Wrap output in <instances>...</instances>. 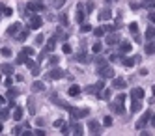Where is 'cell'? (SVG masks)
Masks as SVG:
<instances>
[{
    "label": "cell",
    "mask_w": 155,
    "mask_h": 136,
    "mask_svg": "<svg viewBox=\"0 0 155 136\" xmlns=\"http://www.w3.org/2000/svg\"><path fill=\"white\" fill-rule=\"evenodd\" d=\"M2 13H4V6H2V4H0V15H2Z\"/></svg>",
    "instance_id": "94428289"
},
{
    "label": "cell",
    "mask_w": 155,
    "mask_h": 136,
    "mask_svg": "<svg viewBox=\"0 0 155 136\" xmlns=\"http://www.w3.org/2000/svg\"><path fill=\"white\" fill-rule=\"evenodd\" d=\"M151 92H153V95H155V86H153V88H151Z\"/></svg>",
    "instance_id": "03108f58"
},
{
    "label": "cell",
    "mask_w": 155,
    "mask_h": 136,
    "mask_svg": "<svg viewBox=\"0 0 155 136\" xmlns=\"http://www.w3.org/2000/svg\"><path fill=\"white\" fill-rule=\"evenodd\" d=\"M69 112H71V118L73 119H79V118H88V114H90V112H88L86 108H69Z\"/></svg>",
    "instance_id": "277c9868"
},
{
    "label": "cell",
    "mask_w": 155,
    "mask_h": 136,
    "mask_svg": "<svg viewBox=\"0 0 155 136\" xmlns=\"http://www.w3.org/2000/svg\"><path fill=\"white\" fill-rule=\"evenodd\" d=\"M12 82H13L12 78H9V76H6V82H4V84H6V88H12Z\"/></svg>",
    "instance_id": "f5cc1de1"
},
{
    "label": "cell",
    "mask_w": 155,
    "mask_h": 136,
    "mask_svg": "<svg viewBox=\"0 0 155 136\" xmlns=\"http://www.w3.org/2000/svg\"><path fill=\"white\" fill-rule=\"evenodd\" d=\"M32 89H34V92H43V89H45V84L39 82V80H36L34 84H32Z\"/></svg>",
    "instance_id": "44dd1931"
},
{
    "label": "cell",
    "mask_w": 155,
    "mask_h": 136,
    "mask_svg": "<svg viewBox=\"0 0 155 136\" xmlns=\"http://www.w3.org/2000/svg\"><path fill=\"white\" fill-rule=\"evenodd\" d=\"M54 45H56V39H54V37H52V39H49V41H47V45H45V52H51V50L54 49Z\"/></svg>",
    "instance_id": "484cf974"
},
{
    "label": "cell",
    "mask_w": 155,
    "mask_h": 136,
    "mask_svg": "<svg viewBox=\"0 0 155 136\" xmlns=\"http://www.w3.org/2000/svg\"><path fill=\"white\" fill-rule=\"evenodd\" d=\"M26 37H28V28H25L23 32H19L17 36H15V39H17L19 43H23V41H26Z\"/></svg>",
    "instance_id": "e0dca14e"
},
{
    "label": "cell",
    "mask_w": 155,
    "mask_h": 136,
    "mask_svg": "<svg viewBox=\"0 0 155 136\" xmlns=\"http://www.w3.org/2000/svg\"><path fill=\"white\" fill-rule=\"evenodd\" d=\"M105 2H107V4H110V2H116V0H105Z\"/></svg>",
    "instance_id": "e7e4bbea"
},
{
    "label": "cell",
    "mask_w": 155,
    "mask_h": 136,
    "mask_svg": "<svg viewBox=\"0 0 155 136\" xmlns=\"http://www.w3.org/2000/svg\"><path fill=\"white\" fill-rule=\"evenodd\" d=\"M146 54H155V43L146 45Z\"/></svg>",
    "instance_id": "d590c367"
},
{
    "label": "cell",
    "mask_w": 155,
    "mask_h": 136,
    "mask_svg": "<svg viewBox=\"0 0 155 136\" xmlns=\"http://www.w3.org/2000/svg\"><path fill=\"white\" fill-rule=\"evenodd\" d=\"M150 123H151V127H155V116L151 114V118H150Z\"/></svg>",
    "instance_id": "680465c9"
},
{
    "label": "cell",
    "mask_w": 155,
    "mask_h": 136,
    "mask_svg": "<svg viewBox=\"0 0 155 136\" xmlns=\"http://www.w3.org/2000/svg\"><path fill=\"white\" fill-rule=\"evenodd\" d=\"M0 84H2V76H0Z\"/></svg>",
    "instance_id": "003e7915"
},
{
    "label": "cell",
    "mask_w": 155,
    "mask_h": 136,
    "mask_svg": "<svg viewBox=\"0 0 155 136\" xmlns=\"http://www.w3.org/2000/svg\"><path fill=\"white\" fill-rule=\"evenodd\" d=\"M101 89H103V80H99L97 84L88 86V88H86V93H90V95H99V93H101Z\"/></svg>",
    "instance_id": "52a82bcc"
},
{
    "label": "cell",
    "mask_w": 155,
    "mask_h": 136,
    "mask_svg": "<svg viewBox=\"0 0 155 136\" xmlns=\"http://www.w3.org/2000/svg\"><path fill=\"white\" fill-rule=\"evenodd\" d=\"M0 71H2V75L9 76V75H13V65H9V63H2V65H0Z\"/></svg>",
    "instance_id": "5bb4252c"
},
{
    "label": "cell",
    "mask_w": 155,
    "mask_h": 136,
    "mask_svg": "<svg viewBox=\"0 0 155 136\" xmlns=\"http://www.w3.org/2000/svg\"><path fill=\"white\" fill-rule=\"evenodd\" d=\"M60 22L68 26V22H69V21H68V13H62V15H60Z\"/></svg>",
    "instance_id": "b9f144b4"
},
{
    "label": "cell",
    "mask_w": 155,
    "mask_h": 136,
    "mask_svg": "<svg viewBox=\"0 0 155 136\" xmlns=\"http://www.w3.org/2000/svg\"><path fill=\"white\" fill-rule=\"evenodd\" d=\"M131 50V43L129 41H120V52L121 54H127Z\"/></svg>",
    "instance_id": "9a60e30c"
},
{
    "label": "cell",
    "mask_w": 155,
    "mask_h": 136,
    "mask_svg": "<svg viewBox=\"0 0 155 136\" xmlns=\"http://www.w3.org/2000/svg\"><path fill=\"white\" fill-rule=\"evenodd\" d=\"M12 13H13V11H12V8H4V15H6V17H9Z\"/></svg>",
    "instance_id": "816d5d0a"
},
{
    "label": "cell",
    "mask_w": 155,
    "mask_h": 136,
    "mask_svg": "<svg viewBox=\"0 0 155 136\" xmlns=\"http://www.w3.org/2000/svg\"><path fill=\"white\" fill-rule=\"evenodd\" d=\"M30 71H32V75H34V76H38V75L41 73V69H39V67H38V65H34V67H32V69H30Z\"/></svg>",
    "instance_id": "f6af8a7d"
},
{
    "label": "cell",
    "mask_w": 155,
    "mask_h": 136,
    "mask_svg": "<svg viewBox=\"0 0 155 136\" xmlns=\"http://www.w3.org/2000/svg\"><path fill=\"white\" fill-rule=\"evenodd\" d=\"M135 41H137V43H140V41H142V37L138 36V34H135Z\"/></svg>",
    "instance_id": "91938a15"
},
{
    "label": "cell",
    "mask_w": 155,
    "mask_h": 136,
    "mask_svg": "<svg viewBox=\"0 0 155 136\" xmlns=\"http://www.w3.org/2000/svg\"><path fill=\"white\" fill-rule=\"evenodd\" d=\"M34 134H36V136H45V132H43L41 129H38V131H34Z\"/></svg>",
    "instance_id": "9f6ffc18"
},
{
    "label": "cell",
    "mask_w": 155,
    "mask_h": 136,
    "mask_svg": "<svg viewBox=\"0 0 155 136\" xmlns=\"http://www.w3.org/2000/svg\"><path fill=\"white\" fill-rule=\"evenodd\" d=\"M142 8H148V9H155V0H142Z\"/></svg>",
    "instance_id": "cb8c5ba5"
},
{
    "label": "cell",
    "mask_w": 155,
    "mask_h": 136,
    "mask_svg": "<svg viewBox=\"0 0 155 136\" xmlns=\"http://www.w3.org/2000/svg\"><path fill=\"white\" fill-rule=\"evenodd\" d=\"M26 9L32 11V13H36V11H43V9H45V6L41 4V0H30L28 6H26Z\"/></svg>",
    "instance_id": "8992f818"
},
{
    "label": "cell",
    "mask_w": 155,
    "mask_h": 136,
    "mask_svg": "<svg viewBox=\"0 0 155 136\" xmlns=\"http://www.w3.org/2000/svg\"><path fill=\"white\" fill-rule=\"evenodd\" d=\"M62 50H64L65 54H71V47H69L68 43H64V47H62Z\"/></svg>",
    "instance_id": "7dc6e473"
},
{
    "label": "cell",
    "mask_w": 155,
    "mask_h": 136,
    "mask_svg": "<svg viewBox=\"0 0 155 136\" xmlns=\"http://www.w3.org/2000/svg\"><path fill=\"white\" fill-rule=\"evenodd\" d=\"M41 24H43V19L39 17V15H32L30 17V28H41Z\"/></svg>",
    "instance_id": "30bf717a"
},
{
    "label": "cell",
    "mask_w": 155,
    "mask_h": 136,
    "mask_svg": "<svg viewBox=\"0 0 155 136\" xmlns=\"http://www.w3.org/2000/svg\"><path fill=\"white\" fill-rule=\"evenodd\" d=\"M58 62H60V56H56V54L49 56V65H56Z\"/></svg>",
    "instance_id": "d6a6232c"
},
{
    "label": "cell",
    "mask_w": 155,
    "mask_h": 136,
    "mask_svg": "<svg viewBox=\"0 0 155 136\" xmlns=\"http://www.w3.org/2000/svg\"><path fill=\"white\" fill-rule=\"evenodd\" d=\"M23 52H25L26 56H34V52H36V50L32 49V47H23Z\"/></svg>",
    "instance_id": "74e56055"
},
{
    "label": "cell",
    "mask_w": 155,
    "mask_h": 136,
    "mask_svg": "<svg viewBox=\"0 0 155 136\" xmlns=\"http://www.w3.org/2000/svg\"><path fill=\"white\" fill-rule=\"evenodd\" d=\"M148 21H150V22H153V24H155V11H151V13L148 15Z\"/></svg>",
    "instance_id": "f907efd6"
},
{
    "label": "cell",
    "mask_w": 155,
    "mask_h": 136,
    "mask_svg": "<svg viewBox=\"0 0 155 136\" xmlns=\"http://www.w3.org/2000/svg\"><path fill=\"white\" fill-rule=\"evenodd\" d=\"M129 30H131L133 34H137V32H138V24H137V22H131V24H129Z\"/></svg>",
    "instance_id": "7bdbcfd3"
},
{
    "label": "cell",
    "mask_w": 155,
    "mask_h": 136,
    "mask_svg": "<svg viewBox=\"0 0 155 136\" xmlns=\"http://www.w3.org/2000/svg\"><path fill=\"white\" fill-rule=\"evenodd\" d=\"M64 125V119H56L54 121V127H62Z\"/></svg>",
    "instance_id": "11a10c76"
},
{
    "label": "cell",
    "mask_w": 155,
    "mask_h": 136,
    "mask_svg": "<svg viewBox=\"0 0 155 136\" xmlns=\"http://www.w3.org/2000/svg\"><path fill=\"white\" fill-rule=\"evenodd\" d=\"M4 131V125H2V121H0V132H2Z\"/></svg>",
    "instance_id": "be15d7a7"
},
{
    "label": "cell",
    "mask_w": 155,
    "mask_h": 136,
    "mask_svg": "<svg viewBox=\"0 0 155 136\" xmlns=\"http://www.w3.org/2000/svg\"><path fill=\"white\" fill-rule=\"evenodd\" d=\"M116 43H120V36L110 32V36H107V45H108V47H112V45H116Z\"/></svg>",
    "instance_id": "4fadbf2b"
},
{
    "label": "cell",
    "mask_w": 155,
    "mask_h": 136,
    "mask_svg": "<svg viewBox=\"0 0 155 136\" xmlns=\"http://www.w3.org/2000/svg\"><path fill=\"white\" fill-rule=\"evenodd\" d=\"M110 19H112V9H110V8H105V9H101V11H99V21H110Z\"/></svg>",
    "instance_id": "9c48e42d"
},
{
    "label": "cell",
    "mask_w": 155,
    "mask_h": 136,
    "mask_svg": "<svg viewBox=\"0 0 155 136\" xmlns=\"http://www.w3.org/2000/svg\"><path fill=\"white\" fill-rule=\"evenodd\" d=\"M71 132H73V134H82L84 129H82L81 123H73V125H71Z\"/></svg>",
    "instance_id": "ffe728a7"
},
{
    "label": "cell",
    "mask_w": 155,
    "mask_h": 136,
    "mask_svg": "<svg viewBox=\"0 0 155 136\" xmlns=\"http://www.w3.org/2000/svg\"><path fill=\"white\" fill-rule=\"evenodd\" d=\"M12 132H13V134H23V127H21V125H17V127H15Z\"/></svg>",
    "instance_id": "681fc988"
},
{
    "label": "cell",
    "mask_w": 155,
    "mask_h": 136,
    "mask_svg": "<svg viewBox=\"0 0 155 136\" xmlns=\"http://www.w3.org/2000/svg\"><path fill=\"white\" fill-rule=\"evenodd\" d=\"M79 93H81V88H79V86H71V88H69V95H71V97H77Z\"/></svg>",
    "instance_id": "f1b7e54d"
},
{
    "label": "cell",
    "mask_w": 155,
    "mask_h": 136,
    "mask_svg": "<svg viewBox=\"0 0 155 136\" xmlns=\"http://www.w3.org/2000/svg\"><path fill=\"white\" fill-rule=\"evenodd\" d=\"M92 50H94V54H99V52H101V43H94Z\"/></svg>",
    "instance_id": "60d3db41"
},
{
    "label": "cell",
    "mask_w": 155,
    "mask_h": 136,
    "mask_svg": "<svg viewBox=\"0 0 155 136\" xmlns=\"http://www.w3.org/2000/svg\"><path fill=\"white\" fill-rule=\"evenodd\" d=\"M90 30H92L90 24H86V22H82V24H81V32H90Z\"/></svg>",
    "instance_id": "ee69618b"
},
{
    "label": "cell",
    "mask_w": 155,
    "mask_h": 136,
    "mask_svg": "<svg viewBox=\"0 0 155 136\" xmlns=\"http://www.w3.org/2000/svg\"><path fill=\"white\" fill-rule=\"evenodd\" d=\"M26 65H28V67H30V69H32V67H34V65H36V63H34V62H32V60H30V58H28V60H26Z\"/></svg>",
    "instance_id": "6f0895ef"
},
{
    "label": "cell",
    "mask_w": 155,
    "mask_h": 136,
    "mask_svg": "<svg viewBox=\"0 0 155 136\" xmlns=\"http://www.w3.org/2000/svg\"><path fill=\"white\" fill-rule=\"evenodd\" d=\"M95 63H97V67H103L105 65V58L103 56H95Z\"/></svg>",
    "instance_id": "8d00e7d4"
},
{
    "label": "cell",
    "mask_w": 155,
    "mask_h": 136,
    "mask_svg": "<svg viewBox=\"0 0 155 136\" xmlns=\"http://www.w3.org/2000/svg\"><path fill=\"white\" fill-rule=\"evenodd\" d=\"M19 32H21V22H13V24L9 26L8 30H6V34H8V36H17Z\"/></svg>",
    "instance_id": "8fae6325"
},
{
    "label": "cell",
    "mask_w": 155,
    "mask_h": 136,
    "mask_svg": "<svg viewBox=\"0 0 155 136\" xmlns=\"http://www.w3.org/2000/svg\"><path fill=\"white\" fill-rule=\"evenodd\" d=\"M97 75L101 78H114V69L110 65H103V67H97Z\"/></svg>",
    "instance_id": "3957f363"
},
{
    "label": "cell",
    "mask_w": 155,
    "mask_h": 136,
    "mask_svg": "<svg viewBox=\"0 0 155 136\" xmlns=\"http://www.w3.org/2000/svg\"><path fill=\"white\" fill-rule=\"evenodd\" d=\"M105 32H107V30H105V26H99V28H95V30H94V34H95V36H103Z\"/></svg>",
    "instance_id": "ab89813d"
},
{
    "label": "cell",
    "mask_w": 155,
    "mask_h": 136,
    "mask_svg": "<svg viewBox=\"0 0 155 136\" xmlns=\"http://www.w3.org/2000/svg\"><path fill=\"white\" fill-rule=\"evenodd\" d=\"M79 60H81V62H88V60H90V58H88L86 54H79Z\"/></svg>",
    "instance_id": "db71d44e"
},
{
    "label": "cell",
    "mask_w": 155,
    "mask_h": 136,
    "mask_svg": "<svg viewBox=\"0 0 155 136\" xmlns=\"http://www.w3.org/2000/svg\"><path fill=\"white\" fill-rule=\"evenodd\" d=\"M28 110L32 114H36V106H34V99H28Z\"/></svg>",
    "instance_id": "f35d334b"
},
{
    "label": "cell",
    "mask_w": 155,
    "mask_h": 136,
    "mask_svg": "<svg viewBox=\"0 0 155 136\" xmlns=\"http://www.w3.org/2000/svg\"><path fill=\"white\" fill-rule=\"evenodd\" d=\"M0 54H2L4 58H9V56H12V49H9V47H2V49H0Z\"/></svg>",
    "instance_id": "4dcf8cb0"
},
{
    "label": "cell",
    "mask_w": 155,
    "mask_h": 136,
    "mask_svg": "<svg viewBox=\"0 0 155 136\" xmlns=\"http://www.w3.org/2000/svg\"><path fill=\"white\" fill-rule=\"evenodd\" d=\"M65 71H62L60 67H52V69L45 75V80H58V78H64Z\"/></svg>",
    "instance_id": "7a4b0ae2"
},
{
    "label": "cell",
    "mask_w": 155,
    "mask_h": 136,
    "mask_svg": "<svg viewBox=\"0 0 155 136\" xmlns=\"http://www.w3.org/2000/svg\"><path fill=\"white\" fill-rule=\"evenodd\" d=\"M88 131H90V134H99L101 132V127H99V123L95 119H90L88 121Z\"/></svg>",
    "instance_id": "ba28073f"
},
{
    "label": "cell",
    "mask_w": 155,
    "mask_h": 136,
    "mask_svg": "<svg viewBox=\"0 0 155 136\" xmlns=\"http://www.w3.org/2000/svg\"><path fill=\"white\" fill-rule=\"evenodd\" d=\"M131 99L142 101V99H144V89H142V88H133V89H131Z\"/></svg>",
    "instance_id": "7c38bea8"
},
{
    "label": "cell",
    "mask_w": 155,
    "mask_h": 136,
    "mask_svg": "<svg viewBox=\"0 0 155 136\" xmlns=\"http://www.w3.org/2000/svg\"><path fill=\"white\" fill-rule=\"evenodd\" d=\"M125 82H127L125 78H114V82H112V84H114L116 89H124V88H125Z\"/></svg>",
    "instance_id": "ac0fdd59"
},
{
    "label": "cell",
    "mask_w": 155,
    "mask_h": 136,
    "mask_svg": "<svg viewBox=\"0 0 155 136\" xmlns=\"http://www.w3.org/2000/svg\"><path fill=\"white\" fill-rule=\"evenodd\" d=\"M51 2H52V6H54V8H58V9H60V8H64L65 0H51Z\"/></svg>",
    "instance_id": "e575fe53"
},
{
    "label": "cell",
    "mask_w": 155,
    "mask_h": 136,
    "mask_svg": "<svg viewBox=\"0 0 155 136\" xmlns=\"http://www.w3.org/2000/svg\"><path fill=\"white\" fill-rule=\"evenodd\" d=\"M43 41H45V37H43L41 34H39V36H36V45H43Z\"/></svg>",
    "instance_id": "c3c4849f"
},
{
    "label": "cell",
    "mask_w": 155,
    "mask_h": 136,
    "mask_svg": "<svg viewBox=\"0 0 155 136\" xmlns=\"http://www.w3.org/2000/svg\"><path fill=\"white\" fill-rule=\"evenodd\" d=\"M17 95H19V89L17 88H8V97L9 99H15Z\"/></svg>",
    "instance_id": "4316f807"
},
{
    "label": "cell",
    "mask_w": 155,
    "mask_h": 136,
    "mask_svg": "<svg viewBox=\"0 0 155 136\" xmlns=\"http://www.w3.org/2000/svg\"><path fill=\"white\" fill-rule=\"evenodd\" d=\"M140 110H142V101L133 99V103H131V112H140Z\"/></svg>",
    "instance_id": "2e32d148"
},
{
    "label": "cell",
    "mask_w": 155,
    "mask_h": 136,
    "mask_svg": "<svg viewBox=\"0 0 155 136\" xmlns=\"http://www.w3.org/2000/svg\"><path fill=\"white\" fill-rule=\"evenodd\" d=\"M103 123H105V125H107V127H110V125H112V118H110V116H105V119H103Z\"/></svg>",
    "instance_id": "bcb514c9"
},
{
    "label": "cell",
    "mask_w": 155,
    "mask_h": 136,
    "mask_svg": "<svg viewBox=\"0 0 155 136\" xmlns=\"http://www.w3.org/2000/svg\"><path fill=\"white\" fill-rule=\"evenodd\" d=\"M124 101H125V95H118L116 97V101L110 106H112V110H114V114H118V116H121L125 112V108H124Z\"/></svg>",
    "instance_id": "6da1fadb"
},
{
    "label": "cell",
    "mask_w": 155,
    "mask_h": 136,
    "mask_svg": "<svg viewBox=\"0 0 155 136\" xmlns=\"http://www.w3.org/2000/svg\"><path fill=\"white\" fill-rule=\"evenodd\" d=\"M26 60H28V56H26L23 50H21V54L17 56V63H26Z\"/></svg>",
    "instance_id": "1f68e13d"
},
{
    "label": "cell",
    "mask_w": 155,
    "mask_h": 136,
    "mask_svg": "<svg viewBox=\"0 0 155 136\" xmlns=\"http://www.w3.org/2000/svg\"><path fill=\"white\" fill-rule=\"evenodd\" d=\"M0 105H4V97L2 95H0Z\"/></svg>",
    "instance_id": "6125c7cd"
},
{
    "label": "cell",
    "mask_w": 155,
    "mask_h": 136,
    "mask_svg": "<svg viewBox=\"0 0 155 136\" xmlns=\"http://www.w3.org/2000/svg\"><path fill=\"white\" fill-rule=\"evenodd\" d=\"M150 118H151V112H150V110H146V112L142 114V118L137 121V125H135V127H137V131H142L144 127H146V123L150 121Z\"/></svg>",
    "instance_id": "5b68a950"
},
{
    "label": "cell",
    "mask_w": 155,
    "mask_h": 136,
    "mask_svg": "<svg viewBox=\"0 0 155 136\" xmlns=\"http://www.w3.org/2000/svg\"><path fill=\"white\" fill-rule=\"evenodd\" d=\"M110 95H112V93H110L108 88H107V89H101V93H99V97H101L103 101H110Z\"/></svg>",
    "instance_id": "7402d4cb"
},
{
    "label": "cell",
    "mask_w": 155,
    "mask_h": 136,
    "mask_svg": "<svg viewBox=\"0 0 155 136\" xmlns=\"http://www.w3.org/2000/svg\"><path fill=\"white\" fill-rule=\"evenodd\" d=\"M146 37H148V39H155V26H150V28L146 30Z\"/></svg>",
    "instance_id": "f546056e"
},
{
    "label": "cell",
    "mask_w": 155,
    "mask_h": 136,
    "mask_svg": "<svg viewBox=\"0 0 155 136\" xmlns=\"http://www.w3.org/2000/svg\"><path fill=\"white\" fill-rule=\"evenodd\" d=\"M23 118H25V110L21 108V106H19V108H15V112H13V119H15V121H21Z\"/></svg>",
    "instance_id": "d6986e66"
},
{
    "label": "cell",
    "mask_w": 155,
    "mask_h": 136,
    "mask_svg": "<svg viewBox=\"0 0 155 136\" xmlns=\"http://www.w3.org/2000/svg\"><path fill=\"white\" fill-rule=\"evenodd\" d=\"M54 39L65 41V39H68V36H65V34H64V30H62V28H58V30H56V36H54Z\"/></svg>",
    "instance_id": "d4e9b609"
},
{
    "label": "cell",
    "mask_w": 155,
    "mask_h": 136,
    "mask_svg": "<svg viewBox=\"0 0 155 136\" xmlns=\"http://www.w3.org/2000/svg\"><path fill=\"white\" fill-rule=\"evenodd\" d=\"M121 63H124L125 67H133L137 62H135V58H124V60H121Z\"/></svg>",
    "instance_id": "83f0119b"
},
{
    "label": "cell",
    "mask_w": 155,
    "mask_h": 136,
    "mask_svg": "<svg viewBox=\"0 0 155 136\" xmlns=\"http://www.w3.org/2000/svg\"><path fill=\"white\" fill-rule=\"evenodd\" d=\"M94 8H95V4H94V2H86V4H84V11H86V13H92Z\"/></svg>",
    "instance_id": "836d02e7"
},
{
    "label": "cell",
    "mask_w": 155,
    "mask_h": 136,
    "mask_svg": "<svg viewBox=\"0 0 155 136\" xmlns=\"http://www.w3.org/2000/svg\"><path fill=\"white\" fill-rule=\"evenodd\" d=\"M9 116H12V114H9V110H8V108H2V110H0V121L9 119Z\"/></svg>",
    "instance_id": "603a6c76"
}]
</instances>
